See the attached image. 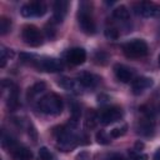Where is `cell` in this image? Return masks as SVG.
Listing matches in <instances>:
<instances>
[{
    "instance_id": "cb8c5ba5",
    "label": "cell",
    "mask_w": 160,
    "mask_h": 160,
    "mask_svg": "<svg viewBox=\"0 0 160 160\" xmlns=\"http://www.w3.org/2000/svg\"><path fill=\"white\" fill-rule=\"evenodd\" d=\"M10 55H11V51H8V49H5V46L0 48V66L1 68H4L6 65V60Z\"/></svg>"
},
{
    "instance_id": "e0dca14e",
    "label": "cell",
    "mask_w": 160,
    "mask_h": 160,
    "mask_svg": "<svg viewBox=\"0 0 160 160\" xmlns=\"http://www.w3.org/2000/svg\"><path fill=\"white\" fill-rule=\"evenodd\" d=\"M12 158L14 160H31V151L28 149V148H24V146H16L12 151Z\"/></svg>"
},
{
    "instance_id": "9c48e42d",
    "label": "cell",
    "mask_w": 160,
    "mask_h": 160,
    "mask_svg": "<svg viewBox=\"0 0 160 160\" xmlns=\"http://www.w3.org/2000/svg\"><path fill=\"white\" fill-rule=\"evenodd\" d=\"M38 68L40 70L44 71H49V72H58L62 70V64L55 59V58H44V59H38L36 62Z\"/></svg>"
},
{
    "instance_id": "8992f818",
    "label": "cell",
    "mask_w": 160,
    "mask_h": 160,
    "mask_svg": "<svg viewBox=\"0 0 160 160\" xmlns=\"http://www.w3.org/2000/svg\"><path fill=\"white\" fill-rule=\"evenodd\" d=\"M48 8L45 5V2L42 1H30L26 2L21 6L20 12L24 18H38V16H42L46 12Z\"/></svg>"
},
{
    "instance_id": "3957f363",
    "label": "cell",
    "mask_w": 160,
    "mask_h": 160,
    "mask_svg": "<svg viewBox=\"0 0 160 160\" xmlns=\"http://www.w3.org/2000/svg\"><path fill=\"white\" fill-rule=\"evenodd\" d=\"M124 54L130 59H139L148 54V44L141 39H132L122 45Z\"/></svg>"
},
{
    "instance_id": "44dd1931",
    "label": "cell",
    "mask_w": 160,
    "mask_h": 160,
    "mask_svg": "<svg viewBox=\"0 0 160 160\" xmlns=\"http://www.w3.org/2000/svg\"><path fill=\"white\" fill-rule=\"evenodd\" d=\"M96 141L99 142V144H101V145H108V144H110V139H111V136L109 135V134H106L104 130H99L98 132H96Z\"/></svg>"
},
{
    "instance_id": "2e32d148",
    "label": "cell",
    "mask_w": 160,
    "mask_h": 160,
    "mask_svg": "<svg viewBox=\"0 0 160 160\" xmlns=\"http://www.w3.org/2000/svg\"><path fill=\"white\" fill-rule=\"evenodd\" d=\"M138 132L142 136H151L154 134V122L150 118L141 119L138 125Z\"/></svg>"
},
{
    "instance_id": "d6986e66",
    "label": "cell",
    "mask_w": 160,
    "mask_h": 160,
    "mask_svg": "<svg viewBox=\"0 0 160 160\" xmlns=\"http://www.w3.org/2000/svg\"><path fill=\"white\" fill-rule=\"evenodd\" d=\"M112 16L115 19H118V20H122V21L128 20L129 19V10H128L126 6L120 5V6H118V8H115L112 10Z\"/></svg>"
},
{
    "instance_id": "83f0119b",
    "label": "cell",
    "mask_w": 160,
    "mask_h": 160,
    "mask_svg": "<svg viewBox=\"0 0 160 160\" xmlns=\"http://www.w3.org/2000/svg\"><path fill=\"white\" fill-rule=\"evenodd\" d=\"M45 34H46V36L49 38V39H52L54 36H55V31H54V28L52 26H46L45 28Z\"/></svg>"
},
{
    "instance_id": "4fadbf2b",
    "label": "cell",
    "mask_w": 160,
    "mask_h": 160,
    "mask_svg": "<svg viewBox=\"0 0 160 160\" xmlns=\"http://www.w3.org/2000/svg\"><path fill=\"white\" fill-rule=\"evenodd\" d=\"M59 85L61 88H64L65 90L74 92V94H80V92H82V89H84V86L80 84L79 80L70 79V78H61L59 80Z\"/></svg>"
},
{
    "instance_id": "d4e9b609",
    "label": "cell",
    "mask_w": 160,
    "mask_h": 160,
    "mask_svg": "<svg viewBox=\"0 0 160 160\" xmlns=\"http://www.w3.org/2000/svg\"><path fill=\"white\" fill-rule=\"evenodd\" d=\"M126 130H128V126L126 125H122L120 128H115V129H112L110 131V136L111 138H120V136H122L126 132Z\"/></svg>"
},
{
    "instance_id": "7a4b0ae2",
    "label": "cell",
    "mask_w": 160,
    "mask_h": 160,
    "mask_svg": "<svg viewBox=\"0 0 160 160\" xmlns=\"http://www.w3.org/2000/svg\"><path fill=\"white\" fill-rule=\"evenodd\" d=\"M39 110L45 115H59L62 111V100L56 94H48L38 102Z\"/></svg>"
},
{
    "instance_id": "ffe728a7",
    "label": "cell",
    "mask_w": 160,
    "mask_h": 160,
    "mask_svg": "<svg viewBox=\"0 0 160 160\" xmlns=\"http://www.w3.org/2000/svg\"><path fill=\"white\" fill-rule=\"evenodd\" d=\"M98 122H99V114H96V112L92 111V110L88 111L86 118H85V126L92 129V128H95V125H96Z\"/></svg>"
},
{
    "instance_id": "9a60e30c",
    "label": "cell",
    "mask_w": 160,
    "mask_h": 160,
    "mask_svg": "<svg viewBox=\"0 0 160 160\" xmlns=\"http://www.w3.org/2000/svg\"><path fill=\"white\" fill-rule=\"evenodd\" d=\"M78 80L80 81V84H81L84 88H95V86L99 84L100 78L96 76L95 74L84 71V72H80V74H79Z\"/></svg>"
},
{
    "instance_id": "52a82bcc",
    "label": "cell",
    "mask_w": 160,
    "mask_h": 160,
    "mask_svg": "<svg viewBox=\"0 0 160 160\" xmlns=\"http://www.w3.org/2000/svg\"><path fill=\"white\" fill-rule=\"evenodd\" d=\"M134 11L142 18H155L160 15V6L151 1H140L134 5Z\"/></svg>"
},
{
    "instance_id": "6da1fadb",
    "label": "cell",
    "mask_w": 160,
    "mask_h": 160,
    "mask_svg": "<svg viewBox=\"0 0 160 160\" xmlns=\"http://www.w3.org/2000/svg\"><path fill=\"white\" fill-rule=\"evenodd\" d=\"M54 136L56 139V146L61 151H70L79 144V138L75 135V132L70 128L60 126L54 129Z\"/></svg>"
},
{
    "instance_id": "484cf974",
    "label": "cell",
    "mask_w": 160,
    "mask_h": 160,
    "mask_svg": "<svg viewBox=\"0 0 160 160\" xmlns=\"http://www.w3.org/2000/svg\"><path fill=\"white\" fill-rule=\"evenodd\" d=\"M105 36L110 40H116L119 38V31L115 28H106L105 29Z\"/></svg>"
},
{
    "instance_id": "7402d4cb",
    "label": "cell",
    "mask_w": 160,
    "mask_h": 160,
    "mask_svg": "<svg viewBox=\"0 0 160 160\" xmlns=\"http://www.w3.org/2000/svg\"><path fill=\"white\" fill-rule=\"evenodd\" d=\"M10 28H11V21H10V19L2 16V18L0 19V34H1V35L8 34L9 30H10Z\"/></svg>"
},
{
    "instance_id": "30bf717a",
    "label": "cell",
    "mask_w": 160,
    "mask_h": 160,
    "mask_svg": "<svg viewBox=\"0 0 160 160\" xmlns=\"http://www.w3.org/2000/svg\"><path fill=\"white\" fill-rule=\"evenodd\" d=\"M66 60L72 65H81L86 60V52L81 48H72L66 52Z\"/></svg>"
},
{
    "instance_id": "8fae6325",
    "label": "cell",
    "mask_w": 160,
    "mask_h": 160,
    "mask_svg": "<svg viewBox=\"0 0 160 160\" xmlns=\"http://www.w3.org/2000/svg\"><path fill=\"white\" fill-rule=\"evenodd\" d=\"M114 72H115L116 79L121 82H129L134 78V71L130 68L121 65V64H116L114 66Z\"/></svg>"
},
{
    "instance_id": "7c38bea8",
    "label": "cell",
    "mask_w": 160,
    "mask_h": 160,
    "mask_svg": "<svg viewBox=\"0 0 160 160\" xmlns=\"http://www.w3.org/2000/svg\"><path fill=\"white\" fill-rule=\"evenodd\" d=\"M68 6L69 2L66 0H58L54 2V12H52V18L55 20V22H61L68 12Z\"/></svg>"
},
{
    "instance_id": "f546056e",
    "label": "cell",
    "mask_w": 160,
    "mask_h": 160,
    "mask_svg": "<svg viewBox=\"0 0 160 160\" xmlns=\"http://www.w3.org/2000/svg\"><path fill=\"white\" fill-rule=\"evenodd\" d=\"M142 148H144V144H142V142L138 141V142L135 144V150H138V151H139V150H141Z\"/></svg>"
},
{
    "instance_id": "1f68e13d",
    "label": "cell",
    "mask_w": 160,
    "mask_h": 160,
    "mask_svg": "<svg viewBox=\"0 0 160 160\" xmlns=\"http://www.w3.org/2000/svg\"><path fill=\"white\" fill-rule=\"evenodd\" d=\"M159 65H160V55H159Z\"/></svg>"
},
{
    "instance_id": "5bb4252c",
    "label": "cell",
    "mask_w": 160,
    "mask_h": 160,
    "mask_svg": "<svg viewBox=\"0 0 160 160\" xmlns=\"http://www.w3.org/2000/svg\"><path fill=\"white\" fill-rule=\"evenodd\" d=\"M151 85H152V79L141 76V78H138V79L132 80L131 90H132V92H134L135 95H140V94L144 92L146 89H149Z\"/></svg>"
},
{
    "instance_id": "603a6c76",
    "label": "cell",
    "mask_w": 160,
    "mask_h": 160,
    "mask_svg": "<svg viewBox=\"0 0 160 160\" xmlns=\"http://www.w3.org/2000/svg\"><path fill=\"white\" fill-rule=\"evenodd\" d=\"M38 160H52V154L50 152V150L45 146L39 149L38 152Z\"/></svg>"
},
{
    "instance_id": "ba28073f",
    "label": "cell",
    "mask_w": 160,
    "mask_h": 160,
    "mask_svg": "<svg viewBox=\"0 0 160 160\" xmlns=\"http://www.w3.org/2000/svg\"><path fill=\"white\" fill-rule=\"evenodd\" d=\"M121 116H122V111L120 108L110 106V108L102 109L99 112V122H101L102 125H110V124L120 120Z\"/></svg>"
},
{
    "instance_id": "4dcf8cb0",
    "label": "cell",
    "mask_w": 160,
    "mask_h": 160,
    "mask_svg": "<svg viewBox=\"0 0 160 160\" xmlns=\"http://www.w3.org/2000/svg\"><path fill=\"white\" fill-rule=\"evenodd\" d=\"M154 160H160V148L156 150V152L154 155Z\"/></svg>"
},
{
    "instance_id": "ac0fdd59",
    "label": "cell",
    "mask_w": 160,
    "mask_h": 160,
    "mask_svg": "<svg viewBox=\"0 0 160 160\" xmlns=\"http://www.w3.org/2000/svg\"><path fill=\"white\" fill-rule=\"evenodd\" d=\"M45 88H46V84H45L44 81L35 82V84L29 89V91H28V96H29V99H34V98H36L38 95H40V94L45 90Z\"/></svg>"
},
{
    "instance_id": "f1b7e54d",
    "label": "cell",
    "mask_w": 160,
    "mask_h": 160,
    "mask_svg": "<svg viewBox=\"0 0 160 160\" xmlns=\"http://www.w3.org/2000/svg\"><path fill=\"white\" fill-rule=\"evenodd\" d=\"M110 160H126V159L124 156H121V155H112L110 158Z\"/></svg>"
},
{
    "instance_id": "277c9868",
    "label": "cell",
    "mask_w": 160,
    "mask_h": 160,
    "mask_svg": "<svg viewBox=\"0 0 160 160\" xmlns=\"http://www.w3.org/2000/svg\"><path fill=\"white\" fill-rule=\"evenodd\" d=\"M85 6H86V4H81V6L79 9L78 22H79V26L82 32H85L86 35H92L96 31L95 21L92 20L91 11L89 10V8H85Z\"/></svg>"
},
{
    "instance_id": "5b68a950",
    "label": "cell",
    "mask_w": 160,
    "mask_h": 160,
    "mask_svg": "<svg viewBox=\"0 0 160 160\" xmlns=\"http://www.w3.org/2000/svg\"><path fill=\"white\" fill-rule=\"evenodd\" d=\"M21 38L25 44L30 46H40L42 44V34L34 25H25L21 30Z\"/></svg>"
},
{
    "instance_id": "4316f807",
    "label": "cell",
    "mask_w": 160,
    "mask_h": 160,
    "mask_svg": "<svg viewBox=\"0 0 160 160\" xmlns=\"http://www.w3.org/2000/svg\"><path fill=\"white\" fill-rule=\"evenodd\" d=\"M129 155L131 158V160H149L146 154H141V152H135V151H129Z\"/></svg>"
}]
</instances>
